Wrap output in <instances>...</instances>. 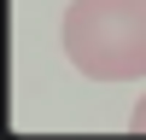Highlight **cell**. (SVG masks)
<instances>
[{
    "label": "cell",
    "mask_w": 146,
    "mask_h": 140,
    "mask_svg": "<svg viewBox=\"0 0 146 140\" xmlns=\"http://www.w3.org/2000/svg\"><path fill=\"white\" fill-rule=\"evenodd\" d=\"M129 128H135V134H146V93H140V105H135V117H129Z\"/></svg>",
    "instance_id": "cell-2"
},
{
    "label": "cell",
    "mask_w": 146,
    "mask_h": 140,
    "mask_svg": "<svg viewBox=\"0 0 146 140\" xmlns=\"http://www.w3.org/2000/svg\"><path fill=\"white\" fill-rule=\"evenodd\" d=\"M64 53L88 82L146 76V0H70Z\"/></svg>",
    "instance_id": "cell-1"
}]
</instances>
